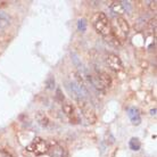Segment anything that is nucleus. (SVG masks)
I'll use <instances>...</instances> for the list:
<instances>
[{
	"mask_svg": "<svg viewBox=\"0 0 157 157\" xmlns=\"http://www.w3.org/2000/svg\"><path fill=\"white\" fill-rule=\"evenodd\" d=\"M1 153L4 154L6 157H15V155L13 153H10V150L9 149H1Z\"/></svg>",
	"mask_w": 157,
	"mask_h": 157,
	"instance_id": "16",
	"label": "nucleus"
},
{
	"mask_svg": "<svg viewBox=\"0 0 157 157\" xmlns=\"http://www.w3.org/2000/svg\"><path fill=\"white\" fill-rule=\"evenodd\" d=\"M128 115H129L130 120H131V122L133 123L134 125L140 124V122H141L140 113H139V110L136 107H130L129 109H128Z\"/></svg>",
	"mask_w": 157,
	"mask_h": 157,
	"instance_id": "8",
	"label": "nucleus"
},
{
	"mask_svg": "<svg viewBox=\"0 0 157 157\" xmlns=\"http://www.w3.org/2000/svg\"><path fill=\"white\" fill-rule=\"evenodd\" d=\"M109 8L114 14H117V15H120V16L123 15V14L125 13L124 8H123V6H122V4H121V1H113V2L110 4Z\"/></svg>",
	"mask_w": 157,
	"mask_h": 157,
	"instance_id": "11",
	"label": "nucleus"
},
{
	"mask_svg": "<svg viewBox=\"0 0 157 157\" xmlns=\"http://www.w3.org/2000/svg\"><path fill=\"white\" fill-rule=\"evenodd\" d=\"M94 25L96 31L102 36H108L112 34V26L105 13H98L94 21Z\"/></svg>",
	"mask_w": 157,
	"mask_h": 157,
	"instance_id": "1",
	"label": "nucleus"
},
{
	"mask_svg": "<svg viewBox=\"0 0 157 157\" xmlns=\"http://www.w3.org/2000/svg\"><path fill=\"white\" fill-rule=\"evenodd\" d=\"M81 110H82L83 117L86 118L90 124H94V123L97 122V115H96V113H94V109L89 105V104L86 105L84 107H82Z\"/></svg>",
	"mask_w": 157,
	"mask_h": 157,
	"instance_id": "5",
	"label": "nucleus"
},
{
	"mask_svg": "<svg viewBox=\"0 0 157 157\" xmlns=\"http://www.w3.org/2000/svg\"><path fill=\"white\" fill-rule=\"evenodd\" d=\"M97 80H98L99 84H100V86H101L104 90L107 89V88H110V86H112V78H110L109 74L106 73V72H100L98 74Z\"/></svg>",
	"mask_w": 157,
	"mask_h": 157,
	"instance_id": "7",
	"label": "nucleus"
},
{
	"mask_svg": "<svg viewBox=\"0 0 157 157\" xmlns=\"http://www.w3.org/2000/svg\"><path fill=\"white\" fill-rule=\"evenodd\" d=\"M106 63L112 71L120 72L123 70V64H122L121 58L115 54H109L106 57Z\"/></svg>",
	"mask_w": 157,
	"mask_h": 157,
	"instance_id": "4",
	"label": "nucleus"
},
{
	"mask_svg": "<svg viewBox=\"0 0 157 157\" xmlns=\"http://www.w3.org/2000/svg\"><path fill=\"white\" fill-rule=\"evenodd\" d=\"M26 149H28L29 151L33 153L36 156H42V155L48 153L49 145H48V142L46 141V140H43L42 138L36 137L33 139V141H32L30 145H28Z\"/></svg>",
	"mask_w": 157,
	"mask_h": 157,
	"instance_id": "2",
	"label": "nucleus"
},
{
	"mask_svg": "<svg viewBox=\"0 0 157 157\" xmlns=\"http://www.w3.org/2000/svg\"><path fill=\"white\" fill-rule=\"evenodd\" d=\"M57 98H59V100H60V101H63V99H64V97L63 96H62V94H60V90H57Z\"/></svg>",
	"mask_w": 157,
	"mask_h": 157,
	"instance_id": "18",
	"label": "nucleus"
},
{
	"mask_svg": "<svg viewBox=\"0 0 157 157\" xmlns=\"http://www.w3.org/2000/svg\"><path fill=\"white\" fill-rule=\"evenodd\" d=\"M156 1H150V4H149V7L150 9L153 10V12H156Z\"/></svg>",
	"mask_w": 157,
	"mask_h": 157,
	"instance_id": "17",
	"label": "nucleus"
},
{
	"mask_svg": "<svg viewBox=\"0 0 157 157\" xmlns=\"http://www.w3.org/2000/svg\"><path fill=\"white\" fill-rule=\"evenodd\" d=\"M9 24H10V18H9V16L6 15L5 13L0 12V29L7 28Z\"/></svg>",
	"mask_w": 157,
	"mask_h": 157,
	"instance_id": "12",
	"label": "nucleus"
},
{
	"mask_svg": "<svg viewBox=\"0 0 157 157\" xmlns=\"http://www.w3.org/2000/svg\"><path fill=\"white\" fill-rule=\"evenodd\" d=\"M36 121H38V123L41 126H43V128H47L50 124V120H49V117L43 112H38L36 114Z\"/></svg>",
	"mask_w": 157,
	"mask_h": 157,
	"instance_id": "10",
	"label": "nucleus"
},
{
	"mask_svg": "<svg viewBox=\"0 0 157 157\" xmlns=\"http://www.w3.org/2000/svg\"><path fill=\"white\" fill-rule=\"evenodd\" d=\"M156 25H157L156 18H153V20L148 23V31H149L151 34H154V36H156Z\"/></svg>",
	"mask_w": 157,
	"mask_h": 157,
	"instance_id": "14",
	"label": "nucleus"
},
{
	"mask_svg": "<svg viewBox=\"0 0 157 157\" xmlns=\"http://www.w3.org/2000/svg\"><path fill=\"white\" fill-rule=\"evenodd\" d=\"M86 21L84 20H80L78 21V30L80 31H86Z\"/></svg>",
	"mask_w": 157,
	"mask_h": 157,
	"instance_id": "15",
	"label": "nucleus"
},
{
	"mask_svg": "<svg viewBox=\"0 0 157 157\" xmlns=\"http://www.w3.org/2000/svg\"><path fill=\"white\" fill-rule=\"evenodd\" d=\"M140 147H141V144L139 141V139L137 138H132L131 140H130V148L132 150H139L140 149Z\"/></svg>",
	"mask_w": 157,
	"mask_h": 157,
	"instance_id": "13",
	"label": "nucleus"
},
{
	"mask_svg": "<svg viewBox=\"0 0 157 157\" xmlns=\"http://www.w3.org/2000/svg\"><path fill=\"white\" fill-rule=\"evenodd\" d=\"M116 23H117L118 28L122 31V33L124 36H128V33L130 32V26L129 24H128V22H126V20H124L122 16H118L117 18H116Z\"/></svg>",
	"mask_w": 157,
	"mask_h": 157,
	"instance_id": "9",
	"label": "nucleus"
},
{
	"mask_svg": "<svg viewBox=\"0 0 157 157\" xmlns=\"http://www.w3.org/2000/svg\"><path fill=\"white\" fill-rule=\"evenodd\" d=\"M48 145H49V149L47 154L49 155V157H68L66 149L57 141L52 140L51 142H48Z\"/></svg>",
	"mask_w": 157,
	"mask_h": 157,
	"instance_id": "3",
	"label": "nucleus"
},
{
	"mask_svg": "<svg viewBox=\"0 0 157 157\" xmlns=\"http://www.w3.org/2000/svg\"><path fill=\"white\" fill-rule=\"evenodd\" d=\"M63 112L64 114L66 115L67 117L70 118L73 123H78V117H76V114H75V108L73 106V104L68 101H65L63 104Z\"/></svg>",
	"mask_w": 157,
	"mask_h": 157,
	"instance_id": "6",
	"label": "nucleus"
}]
</instances>
